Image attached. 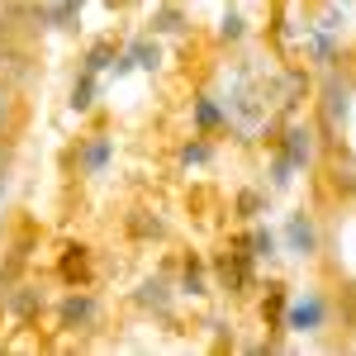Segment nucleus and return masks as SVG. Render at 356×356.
<instances>
[{
	"mask_svg": "<svg viewBox=\"0 0 356 356\" xmlns=\"http://www.w3.org/2000/svg\"><path fill=\"white\" fill-rule=\"evenodd\" d=\"M181 290H186V295H204V266H200V257H186V266H181Z\"/></svg>",
	"mask_w": 356,
	"mask_h": 356,
	"instance_id": "obj_14",
	"label": "nucleus"
},
{
	"mask_svg": "<svg viewBox=\"0 0 356 356\" xmlns=\"http://www.w3.org/2000/svg\"><path fill=\"white\" fill-rule=\"evenodd\" d=\"M328 323V300L318 290H304L300 300H285V328L290 332H318Z\"/></svg>",
	"mask_w": 356,
	"mask_h": 356,
	"instance_id": "obj_2",
	"label": "nucleus"
},
{
	"mask_svg": "<svg viewBox=\"0 0 356 356\" xmlns=\"http://www.w3.org/2000/svg\"><path fill=\"white\" fill-rule=\"evenodd\" d=\"M0 200H5V176H0Z\"/></svg>",
	"mask_w": 356,
	"mask_h": 356,
	"instance_id": "obj_25",
	"label": "nucleus"
},
{
	"mask_svg": "<svg viewBox=\"0 0 356 356\" xmlns=\"http://www.w3.org/2000/svg\"><path fill=\"white\" fill-rule=\"evenodd\" d=\"M285 238H290V252H295V257H314V252H318V228H314L309 214H290Z\"/></svg>",
	"mask_w": 356,
	"mask_h": 356,
	"instance_id": "obj_7",
	"label": "nucleus"
},
{
	"mask_svg": "<svg viewBox=\"0 0 356 356\" xmlns=\"http://www.w3.org/2000/svg\"><path fill=\"white\" fill-rule=\"evenodd\" d=\"M223 124H228V119H223V110L214 105V95H200V100H195V129H200V134H214Z\"/></svg>",
	"mask_w": 356,
	"mask_h": 356,
	"instance_id": "obj_12",
	"label": "nucleus"
},
{
	"mask_svg": "<svg viewBox=\"0 0 356 356\" xmlns=\"http://www.w3.org/2000/svg\"><path fill=\"white\" fill-rule=\"evenodd\" d=\"M5 309L19 318V323H33V314L43 309V285H10V295H5Z\"/></svg>",
	"mask_w": 356,
	"mask_h": 356,
	"instance_id": "obj_6",
	"label": "nucleus"
},
{
	"mask_svg": "<svg viewBox=\"0 0 356 356\" xmlns=\"http://www.w3.org/2000/svg\"><path fill=\"white\" fill-rule=\"evenodd\" d=\"M332 191L337 195H356V166H332Z\"/></svg>",
	"mask_w": 356,
	"mask_h": 356,
	"instance_id": "obj_17",
	"label": "nucleus"
},
{
	"mask_svg": "<svg viewBox=\"0 0 356 356\" xmlns=\"http://www.w3.org/2000/svg\"><path fill=\"white\" fill-rule=\"evenodd\" d=\"M252 252H247V238H238L233 247H223L219 252V261H214V271H219V280H223V290L228 295H247L252 290Z\"/></svg>",
	"mask_w": 356,
	"mask_h": 356,
	"instance_id": "obj_1",
	"label": "nucleus"
},
{
	"mask_svg": "<svg viewBox=\"0 0 356 356\" xmlns=\"http://www.w3.org/2000/svg\"><path fill=\"white\" fill-rule=\"evenodd\" d=\"M285 300H290V295H285V285H266V300H261V323H266V328H285Z\"/></svg>",
	"mask_w": 356,
	"mask_h": 356,
	"instance_id": "obj_10",
	"label": "nucleus"
},
{
	"mask_svg": "<svg viewBox=\"0 0 356 356\" xmlns=\"http://www.w3.org/2000/svg\"><path fill=\"white\" fill-rule=\"evenodd\" d=\"M166 228H162V219L152 214V209H134L129 214V238H138V243H152V238H162Z\"/></svg>",
	"mask_w": 356,
	"mask_h": 356,
	"instance_id": "obj_11",
	"label": "nucleus"
},
{
	"mask_svg": "<svg viewBox=\"0 0 356 356\" xmlns=\"http://www.w3.org/2000/svg\"><path fill=\"white\" fill-rule=\"evenodd\" d=\"M223 38H243V19H238V15L223 19Z\"/></svg>",
	"mask_w": 356,
	"mask_h": 356,
	"instance_id": "obj_23",
	"label": "nucleus"
},
{
	"mask_svg": "<svg viewBox=\"0 0 356 356\" xmlns=\"http://www.w3.org/2000/svg\"><path fill=\"white\" fill-rule=\"evenodd\" d=\"M57 318H62V328H95V323H100V304L90 300V295H86V285L81 290H72V295H67V300H62V309H57Z\"/></svg>",
	"mask_w": 356,
	"mask_h": 356,
	"instance_id": "obj_3",
	"label": "nucleus"
},
{
	"mask_svg": "<svg viewBox=\"0 0 356 356\" xmlns=\"http://www.w3.org/2000/svg\"><path fill=\"white\" fill-rule=\"evenodd\" d=\"M181 162H186V166H195V162H209V143H204V138L186 143V147H181Z\"/></svg>",
	"mask_w": 356,
	"mask_h": 356,
	"instance_id": "obj_20",
	"label": "nucleus"
},
{
	"mask_svg": "<svg viewBox=\"0 0 356 356\" xmlns=\"http://www.w3.org/2000/svg\"><path fill=\"white\" fill-rule=\"evenodd\" d=\"M105 5H110V10H114V5H134V0H105Z\"/></svg>",
	"mask_w": 356,
	"mask_h": 356,
	"instance_id": "obj_24",
	"label": "nucleus"
},
{
	"mask_svg": "<svg viewBox=\"0 0 356 356\" xmlns=\"http://www.w3.org/2000/svg\"><path fill=\"white\" fill-rule=\"evenodd\" d=\"M280 157H285L290 166H309V162H314V129L290 124L285 138H280Z\"/></svg>",
	"mask_w": 356,
	"mask_h": 356,
	"instance_id": "obj_5",
	"label": "nucleus"
},
{
	"mask_svg": "<svg viewBox=\"0 0 356 356\" xmlns=\"http://www.w3.org/2000/svg\"><path fill=\"white\" fill-rule=\"evenodd\" d=\"M138 304H143V309H157V314H166V309H171L166 280H143V285H138Z\"/></svg>",
	"mask_w": 356,
	"mask_h": 356,
	"instance_id": "obj_13",
	"label": "nucleus"
},
{
	"mask_svg": "<svg viewBox=\"0 0 356 356\" xmlns=\"http://www.w3.org/2000/svg\"><path fill=\"white\" fill-rule=\"evenodd\" d=\"M257 209H261V195H257V191H243V195H238V214H243V219H252Z\"/></svg>",
	"mask_w": 356,
	"mask_h": 356,
	"instance_id": "obj_22",
	"label": "nucleus"
},
{
	"mask_svg": "<svg viewBox=\"0 0 356 356\" xmlns=\"http://www.w3.org/2000/svg\"><path fill=\"white\" fill-rule=\"evenodd\" d=\"M95 100V72H81V81L72 86V110H90Z\"/></svg>",
	"mask_w": 356,
	"mask_h": 356,
	"instance_id": "obj_16",
	"label": "nucleus"
},
{
	"mask_svg": "<svg viewBox=\"0 0 356 356\" xmlns=\"http://www.w3.org/2000/svg\"><path fill=\"white\" fill-rule=\"evenodd\" d=\"M81 166H86V176H100L110 166V138L105 134H90L81 143Z\"/></svg>",
	"mask_w": 356,
	"mask_h": 356,
	"instance_id": "obj_9",
	"label": "nucleus"
},
{
	"mask_svg": "<svg viewBox=\"0 0 356 356\" xmlns=\"http://www.w3.org/2000/svg\"><path fill=\"white\" fill-rule=\"evenodd\" d=\"M152 29H157V33H176V29H181V10H162V15L152 19Z\"/></svg>",
	"mask_w": 356,
	"mask_h": 356,
	"instance_id": "obj_21",
	"label": "nucleus"
},
{
	"mask_svg": "<svg viewBox=\"0 0 356 356\" xmlns=\"http://www.w3.org/2000/svg\"><path fill=\"white\" fill-rule=\"evenodd\" d=\"M347 95H352V81H332L328 86V100H323V124H328V134H337L342 119H347Z\"/></svg>",
	"mask_w": 356,
	"mask_h": 356,
	"instance_id": "obj_8",
	"label": "nucleus"
},
{
	"mask_svg": "<svg viewBox=\"0 0 356 356\" xmlns=\"http://www.w3.org/2000/svg\"><path fill=\"white\" fill-rule=\"evenodd\" d=\"M57 275H62V280H67L72 290L90 285V247L67 243V247H62V261H57Z\"/></svg>",
	"mask_w": 356,
	"mask_h": 356,
	"instance_id": "obj_4",
	"label": "nucleus"
},
{
	"mask_svg": "<svg viewBox=\"0 0 356 356\" xmlns=\"http://www.w3.org/2000/svg\"><path fill=\"white\" fill-rule=\"evenodd\" d=\"M110 57H114V43H95V48L86 53V72H105Z\"/></svg>",
	"mask_w": 356,
	"mask_h": 356,
	"instance_id": "obj_18",
	"label": "nucleus"
},
{
	"mask_svg": "<svg viewBox=\"0 0 356 356\" xmlns=\"http://www.w3.org/2000/svg\"><path fill=\"white\" fill-rule=\"evenodd\" d=\"M0 119H5V100H0Z\"/></svg>",
	"mask_w": 356,
	"mask_h": 356,
	"instance_id": "obj_26",
	"label": "nucleus"
},
{
	"mask_svg": "<svg viewBox=\"0 0 356 356\" xmlns=\"http://www.w3.org/2000/svg\"><path fill=\"white\" fill-rule=\"evenodd\" d=\"M247 247H252L257 261H271V257H275V233H271V228H257V233L247 238Z\"/></svg>",
	"mask_w": 356,
	"mask_h": 356,
	"instance_id": "obj_15",
	"label": "nucleus"
},
{
	"mask_svg": "<svg viewBox=\"0 0 356 356\" xmlns=\"http://www.w3.org/2000/svg\"><path fill=\"white\" fill-rule=\"evenodd\" d=\"M81 5H86V0H62V5H57V10L48 15V19H53L57 29H67L72 19H76V15H81Z\"/></svg>",
	"mask_w": 356,
	"mask_h": 356,
	"instance_id": "obj_19",
	"label": "nucleus"
}]
</instances>
